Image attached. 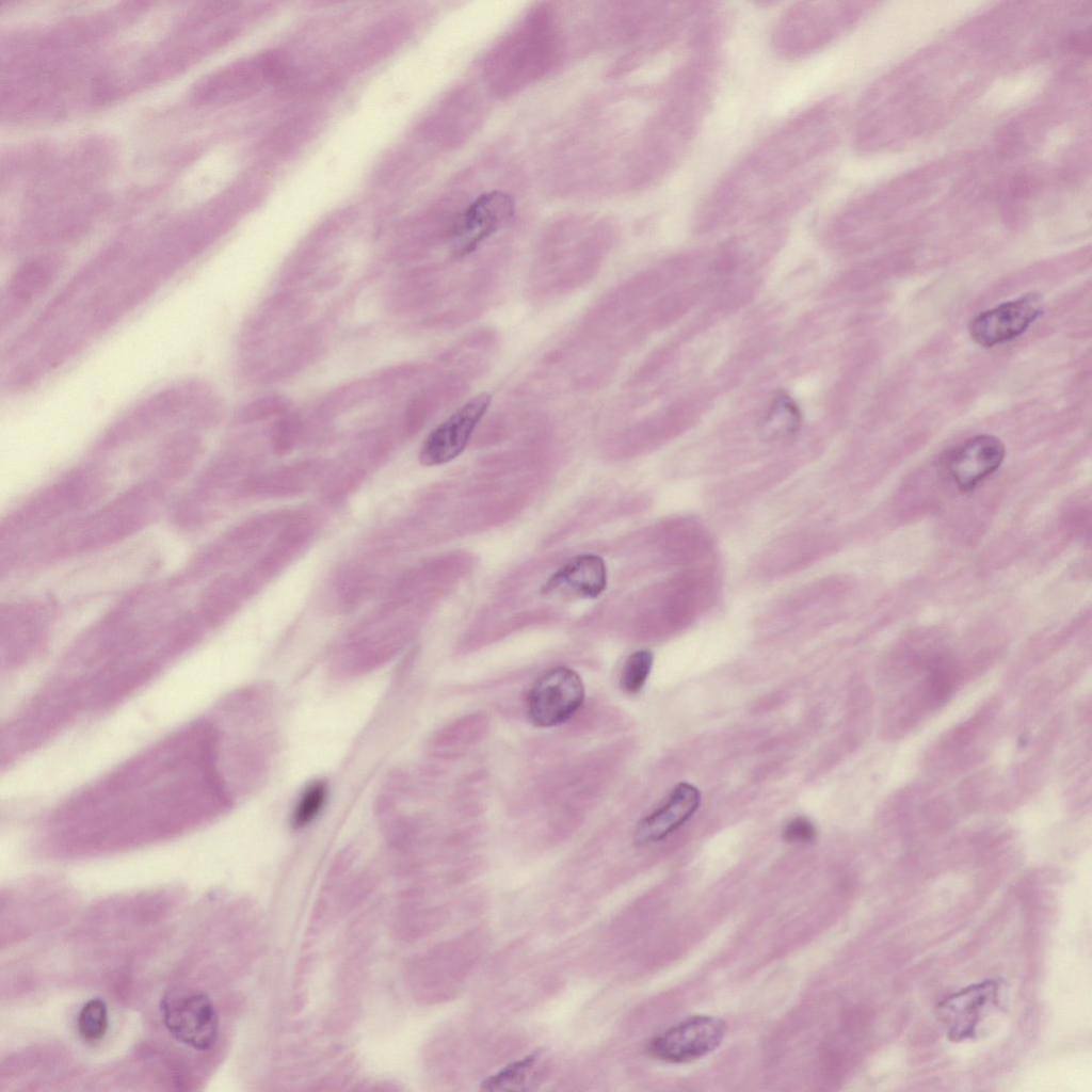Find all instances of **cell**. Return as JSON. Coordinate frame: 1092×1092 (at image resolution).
Masks as SVG:
<instances>
[{
    "mask_svg": "<svg viewBox=\"0 0 1092 1092\" xmlns=\"http://www.w3.org/2000/svg\"><path fill=\"white\" fill-rule=\"evenodd\" d=\"M215 733L192 726L105 780L69 807L65 828L172 834L227 804Z\"/></svg>",
    "mask_w": 1092,
    "mask_h": 1092,
    "instance_id": "6da1fadb",
    "label": "cell"
},
{
    "mask_svg": "<svg viewBox=\"0 0 1092 1092\" xmlns=\"http://www.w3.org/2000/svg\"><path fill=\"white\" fill-rule=\"evenodd\" d=\"M840 106L824 98L786 121L742 157L710 190L700 209L704 224L738 215L767 204L806 177L808 167L828 155L839 135Z\"/></svg>",
    "mask_w": 1092,
    "mask_h": 1092,
    "instance_id": "7a4b0ae2",
    "label": "cell"
},
{
    "mask_svg": "<svg viewBox=\"0 0 1092 1092\" xmlns=\"http://www.w3.org/2000/svg\"><path fill=\"white\" fill-rule=\"evenodd\" d=\"M858 3L804 1L789 6L771 33L774 52L797 60L820 51L842 34L860 16Z\"/></svg>",
    "mask_w": 1092,
    "mask_h": 1092,
    "instance_id": "3957f363",
    "label": "cell"
},
{
    "mask_svg": "<svg viewBox=\"0 0 1092 1092\" xmlns=\"http://www.w3.org/2000/svg\"><path fill=\"white\" fill-rule=\"evenodd\" d=\"M164 1027L179 1043L194 1049H210L219 1034V1015L210 997L203 991L177 986L166 991L160 1000Z\"/></svg>",
    "mask_w": 1092,
    "mask_h": 1092,
    "instance_id": "277c9868",
    "label": "cell"
},
{
    "mask_svg": "<svg viewBox=\"0 0 1092 1092\" xmlns=\"http://www.w3.org/2000/svg\"><path fill=\"white\" fill-rule=\"evenodd\" d=\"M583 698L584 686L576 671L551 669L536 679L528 694V718L539 727L557 726L577 712Z\"/></svg>",
    "mask_w": 1092,
    "mask_h": 1092,
    "instance_id": "5b68a950",
    "label": "cell"
},
{
    "mask_svg": "<svg viewBox=\"0 0 1092 1092\" xmlns=\"http://www.w3.org/2000/svg\"><path fill=\"white\" fill-rule=\"evenodd\" d=\"M726 1024L710 1015L692 1016L656 1037L651 1054L663 1061L681 1063L702 1058L723 1041Z\"/></svg>",
    "mask_w": 1092,
    "mask_h": 1092,
    "instance_id": "8992f818",
    "label": "cell"
},
{
    "mask_svg": "<svg viewBox=\"0 0 1092 1092\" xmlns=\"http://www.w3.org/2000/svg\"><path fill=\"white\" fill-rule=\"evenodd\" d=\"M492 397L481 392L459 407L424 439L419 461L424 466L448 463L466 448L471 434L489 407Z\"/></svg>",
    "mask_w": 1092,
    "mask_h": 1092,
    "instance_id": "52a82bcc",
    "label": "cell"
},
{
    "mask_svg": "<svg viewBox=\"0 0 1092 1092\" xmlns=\"http://www.w3.org/2000/svg\"><path fill=\"white\" fill-rule=\"evenodd\" d=\"M1043 312L1039 293H1027L975 317L968 324L971 338L984 348L1010 341L1022 335Z\"/></svg>",
    "mask_w": 1092,
    "mask_h": 1092,
    "instance_id": "ba28073f",
    "label": "cell"
},
{
    "mask_svg": "<svg viewBox=\"0 0 1092 1092\" xmlns=\"http://www.w3.org/2000/svg\"><path fill=\"white\" fill-rule=\"evenodd\" d=\"M514 212L512 198L492 191L480 195L463 212L452 235V251L457 257L473 253L496 232Z\"/></svg>",
    "mask_w": 1092,
    "mask_h": 1092,
    "instance_id": "9c48e42d",
    "label": "cell"
},
{
    "mask_svg": "<svg viewBox=\"0 0 1092 1092\" xmlns=\"http://www.w3.org/2000/svg\"><path fill=\"white\" fill-rule=\"evenodd\" d=\"M1002 441L993 435L975 436L956 448L947 470L962 491H970L998 469L1005 457Z\"/></svg>",
    "mask_w": 1092,
    "mask_h": 1092,
    "instance_id": "30bf717a",
    "label": "cell"
},
{
    "mask_svg": "<svg viewBox=\"0 0 1092 1092\" xmlns=\"http://www.w3.org/2000/svg\"><path fill=\"white\" fill-rule=\"evenodd\" d=\"M997 989V981L985 980L947 997L938 1006V1016L947 1027L950 1040L963 1041L973 1037L982 1012L996 999Z\"/></svg>",
    "mask_w": 1092,
    "mask_h": 1092,
    "instance_id": "8fae6325",
    "label": "cell"
},
{
    "mask_svg": "<svg viewBox=\"0 0 1092 1092\" xmlns=\"http://www.w3.org/2000/svg\"><path fill=\"white\" fill-rule=\"evenodd\" d=\"M607 587V566L594 553L579 555L553 573L545 582V595H565L595 598Z\"/></svg>",
    "mask_w": 1092,
    "mask_h": 1092,
    "instance_id": "7c38bea8",
    "label": "cell"
},
{
    "mask_svg": "<svg viewBox=\"0 0 1092 1092\" xmlns=\"http://www.w3.org/2000/svg\"><path fill=\"white\" fill-rule=\"evenodd\" d=\"M701 794L696 787L680 783L671 792L667 803L644 818L637 826L635 840L646 845L667 837L697 809Z\"/></svg>",
    "mask_w": 1092,
    "mask_h": 1092,
    "instance_id": "4fadbf2b",
    "label": "cell"
},
{
    "mask_svg": "<svg viewBox=\"0 0 1092 1092\" xmlns=\"http://www.w3.org/2000/svg\"><path fill=\"white\" fill-rule=\"evenodd\" d=\"M802 416L790 396L780 392L772 400L759 427L764 439L781 441L792 437L801 427Z\"/></svg>",
    "mask_w": 1092,
    "mask_h": 1092,
    "instance_id": "5bb4252c",
    "label": "cell"
},
{
    "mask_svg": "<svg viewBox=\"0 0 1092 1092\" xmlns=\"http://www.w3.org/2000/svg\"><path fill=\"white\" fill-rule=\"evenodd\" d=\"M540 1051L528 1055L521 1060L515 1061L498 1073L489 1076L482 1082V1089L487 1091H511L524 1090L525 1086L532 1082L536 1066L540 1061Z\"/></svg>",
    "mask_w": 1092,
    "mask_h": 1092,
    "instance_id": "9a60e30c",
    "label": "cell"
},
{
    "mask_svg": "<svg viewBox=\"0 0 1092 1092\" xmlns=\"http://www.w3.org/2000/svg\"><path fill=\"white\" fill-rule=\"evenodd\" d=\"M109 1028V1013L105 1000L99 997L89 999L80 1009L77 1018V1029L81 1039L86 1043H96L102 1040Z\"/></svg>",
    "mask_w": 1092,
    "mask_h": 1092,
    "instance_id": "2e32d148",
    "label": "cell"
},
{
    "mask_svg": "<svg viewBox=\"0 0 1092 1092\" xmlns=\"http://www.w3.org/2000/svg\"><path fill=\"white\" fill-rule=\"evenodd\" d=\"M653 654L648 649H639L626 659L620 678L622 690L628 694H637L646 682L653 667Z\"/></svg>",
    "mask_w": 1092,
    "mask_h": 1092,
    "instance_id": "e0dca14e",
    "label": "cell"
},
{
    "mask_svg": "<svg viewBox=\"0 0 1092 1092\" xmlns=\"http://www.w3.org/2000/svg\"><path fill=\"white\" fill-rule=\"evenodd\" d=\"M327 787L322 781L314 782L304 790L292 814L294 828H302L318 816L324 805Z\"/></svg>",
    "mask_w": 1092,
    "mask_h": 1092,
    "instance_id": "ac0fdd59",
    "label": "cell"
},
{
    "mask_svg": "<svg viewBox=\"0 0 1092 1092\" xmlns=\"http://www.w3.org/2000/svg\"><path fill=\"white\" fill-rule=\"evenodd\" d=\"M815 837L814 824L802 816L791 819L784 829V838L788 842H810Z\"/></svg>",
    "mask_w": 1092,
    "mask_h": 1092,
    "instance_id": "d6986e66",
    "label": "cell"
}]
</instances>
